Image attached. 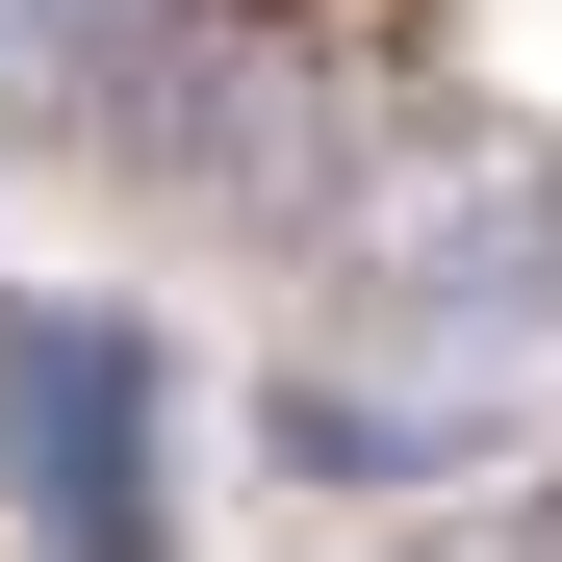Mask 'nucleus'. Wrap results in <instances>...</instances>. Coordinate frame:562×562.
<instances>
[{
	"mask_svg": "<svg viewBox=\"0 0 562 562\" xmlns=\"http://www.w3.org/2000/svg\"><path fill=\"white\" fill-rule=\"evenodd\" d=\"M333 281L384 358H512L562 333V154L537 128H384L333 179Z\"/></svg>",
	"mask_w": 562,
	"mask_h": 562,
	"instance_id": "obj_1",
	"label": "nucleus"
},
{
	"mask_svg": "<svg viewBox=\"0 0 562 562\" xmlns=\"http://www.w3.org/2000/svg\"><path fill=\"white\" fill-rule=\"evenodd\" d=\"M103 154L154 179V205H307L333 231V179H358V77L307 26H256V0H154V52L103 77Z\"/></svg>",
	"mask_w": 562,
	"mask_h": 562,
	"instance_id": "obj_2",
	"label": "nucleus"
},
{
	"mask_svg": "<svg viewBox=\"0 0 562 562\" xmlns=\"http://www.w3.org/2000/svg\"><path fill=\"white\" fill-rule=\"evenodd\" d=\"M0 486H26L52 562H154V333L0 307Z\"/></svg>",
	"mask_w": 562,
	"mask_h": 562,
	"instance_id": "obj_3",
	"label": "nucleus"
},
{
	"mask_svg": "<svg viewBox=\"0 0 562 562\" xmlns=\"http://www.w3.org/2000/svg\"><path fill=\"white\" fill-rule=\"evenodd\" d=\"M128 52H154V0H0V128H103Z\"/></svg>",
	"mask_w": 562,
	"mask_h": 562,
	"instance_id": "obj_4",
	"label": "nucleus"
},
{
	"mask_svg": "<svg viewBox=\"0 0 562 562\" xmlns=\"http://www.w3.org/2000/svg\"><path fill=\"white\" fill-rule=\"evenodd\" d=\"M409 562H537V512H486V537H409Z\"/></svg>",
	"mask_w": 562,
	"mask_h": 562,
	"instance_id": "obj_5",
	"label": "nucleus"
}]
</instances>
